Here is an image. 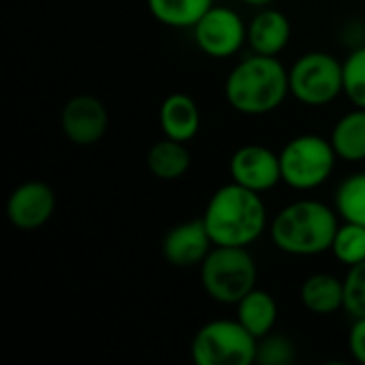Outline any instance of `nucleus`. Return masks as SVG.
Wrapping results in <instances>:
<instances>
[{
  "mask_svg": "<svg viewBox=\"0 0 365 365\" xmlns=\"http://www.w3.org/2000/svg\"><path fill=\"white\" fill-rule=\"evenodd\" d=\"M203 222L214 246L248 248L267 229V210L261 192L231 182L210 197Z\"/></svg>",
  "mask_w": 365,
  "mask_h": 365,
  "instance_id": "nucleus-1",
  "label": "nucleus"
},
{
  "mask_svg": "<svg viewBox=\"0 0 365 365\" xmlns=\"http://www.w3.org/2000/svg\"><path fill=\"white\" fill-rule=\"evenodd\" d=\"M291 94L289 71L276 56L255 53L237 62L225 81L227 103L244 115H267Z\"/></svg>",
  "mask_w": 365,
  "mask_h": 365,
  "instance_id": "nucleus-2",
  "label": "nucleus"
},
{
  "mask_svg": "<svg viewBox=\"0 0 365 365\" xmlns=\"http://www.w3.org/2000/svg\"><path fill=\"white\" fill-rule=\"evenodd\" d=\"M338 227L336 210L314 199H302L276 214L269 233L278 250L293 257H314L331 250Z\"/></svg>",
  "mask_w": 365,
  "mask_h": 365,
  "instance_id": "nucleus-3",
  "label": "nucleus"
},
{
  "mask_svg": "<svg viewBox=\"0 0 365 365\" xmlns=\"http://www.w3.org/2000/svg\"><path fill=\"white\" fill-rule=\"evenodd\" d=\"M205 293L225 306H237L257 287V263L244 246H214L199 265Z\"/></svg>",
  "mask_w": 365,
  "mask_h": 365,
  "instance_id": "nucleus-4",
  "label": "nucleus"
},
{
  "mask_svg": "<svg viewBox=\"0 0 365 365\" xmlns=\"http://www.w3.org/2000/svg\"><path fill=\"white\" fill-rule=\"evenodd\" d=\"M336 158L331 139L321 135L293 137L280 152L282 182L295 190H314L331 178Z\"/></svg>",
  "mask_w": 365,
  "mask_h": 365,
  "instance_id": "nucleus-5",
  "label": "nucleus"
},
{
  "mask_svg": "<svg viewBox=\"0 0 365 365\" xmlns=\"http://www.w3.org/2000/svg\"><path fill=\"white\" fill-rule=\"evenodd\" d=\"M259 340L235 321L205 323L192 338L190 355L197 365H250L257 361Z\"/></svg>",
  "mask_w": 365,
  "mask_h": 365,
  "instance_id": "nucleus-6",
  "label": "nucleus"
},
{
  "mask_svg": "<svg viewBox=\"0 0 365 365\" xmlns=\"http://www.w3.org/2000/svg\"><path fill=\"white\" fill-rule=\"evenodd\" d=\"M291 94L310 107H323L344 92V62L327 51L299 56L289 71Z\"/></svg>",
  "mask_w": 365,
  "mask_h": 365,
  "instance_id": "nucleus-7",
  "label": "nucleus"
},
{
  "mask_svg": "<svg viewBox=\"0 0 365 365\" xmlns=\"http://www.w3.org/2000/svg\"><path fill=\"white\" fill-rule=\"evenodd\" d=\"M197 47L212 58H231L248 43V26L227 6H212L192 28Z\"/></svg>",
  "mask_w": 365,
  "mask_h": 365,
  "instance_id": "nucleus-8",
  "label": "nucleus"
},
{
  "mask_svg": "<svg viewBox=\"0 0 365 365\" xmlns=\"http://www.w3.org/2000/svg\"><path fill=\"white\" fill-rule=\"evenodd\" d=\"M229 173L231 182L255 192H267L282 182L280 154L261 143L242 145L231 156Z\"/></svg>",
  "mask_w": 365,
  "mask_h": 365,
  "instance_id": "nucleus-9",
  "label": "nucleus"
},
{
  "mask_svg": "<svg viewBox=\"0 0 365 365\" xmlns=\"http://www.w3.org/2000/svg\"><path fill=\"white\" fill-rule=\"evenodd\" d=\"M60 126L64 137L75 145L98 143L109 126V113L103 101L92 94H77L66 101L60 113Z\"/></svg>",
  "mask_w": 365,
  "mask_h": 365,
  "instance_id": "nucleus-10",
  "label": "nucleus"
},
{
  "mask_svg": "<svg viewBox=\"0 0 365 365\" xmlns=\"http://www.w3.org/2000/svg\"><path fill=\"white\" fill-rule=\"evenodd\" d=\"M56 210V192L49 184L30 180L19 184L6 201V218L19 231H36L49 222Z\"/></svg>",
  "mask_w": 365,
  "mask_h": 365,
  "instance_id": "nucleus-11",
  "label": "nucleus"
},
{
  "mask_svg": "<svg viewBox=\"0 0 365 365\" xmlns=\"http://www.w3.org/2000/svg\"><path fill=\"white\" fill-rule=\"evenodd\" d=\"M214 242L203 218L175 225L163 240V257L173 267H197L212 252Z\"/></svg>",
  "mask_w": 365,
  "mask_h": 365,
  "instance_id": "nucleus-12",
  "label": "nucleus"
},
{
  "mask_svg": "<svg viewBox=\"0 0 365 365\" xmlns=\"http://www.w3.org/2000/svg\"><path fill=\"white\" fill-rule=\"evenodd\" d=\"M291 38V21L282 11L263 9L248 24V45L255 53L278 56Z\"/></svg>",
  "mask_w": 365,
  "mask_h": 365,
  "instance_id": "nucleus-13",
  "label": "nucleus"
},
{
  "mask_svg": "<svg viewBox=\"0 0 365 365\" xmlns=\"http://www.w3.org/2000/svg\"><path fill=\"white\" fill-rule=\"evenodd\" d=\"M158 120H160V128L165 137L184 141V143H188L199 133V126H201L199 107L184 92H173L163 101Z\"/></svg>",
  "mask_w": 365,
  "mask_h": 365,
  "instance_id": "nucleus-14",
  "label": "nucleus"
},
{
  "mask_svg": "<svg viewBox=\"0 0 365 365\" xmlns=\"http://www.w3.org/2000/svg\"><path fill=\"white\" fill-rule=\"evenodd\" d=\"M299 299L312 314H336L340 308H344V280L336 278L334 274H314L304 280Z\"/></svg>",
  "mask_w": 365,
  "mask_h": 365,
  "instance_id": "nucleus-15",
  "label": "nucleus"
},
{
  "mask_svg": "<svg viewBox=\"0 0 365 365\" xmlns=\"http://www.w3.org/2000/svg\"><path fill=\"white\" fill-rule=\"evenodd\" d=\"M237 321L257 338L261 340L263 336L272 334L278 321V304L276 299L263 291V289H252L240 304H237Z\"/></svg>",
  "mask_w": 365,
  "mask_h": 365,
  "instance_id": "nucleus-16",
  "label": "nucleus"
},
{
  "mask_svg": "<svg viewBox=\"0 0 365 365\" xmlns=\"http://www.w3.org/2000/svg\"><path fill=\"white\" fill-rule=\"evenodd\" d=\"M190 163H192V156L186 143L169 139V137L156 141L148 152V169L154 178L163 182L180 180L190 169Z\"/></svg>",
  "mask_w": 365,
  "mask_h": 365,
  "instance_id": "nucleus-17",
  "label": "nucleus"
},
{
  "mask_svg": "<svg viewBox=\"0 0 365 365\" xmlns=\"http://www.w3.org/2000/svg\"><path fill=\"white\" fill-rule=\"evenodd\" d=\"M331 145L346 163L365 160V109L357 107L342 115L331 130Z\"/></svg>",
  "mask_w": 365,
  "mask_h": 365,
  "instance_id": "nucleus-18",
  "label": "nucleus"
},
{
  "mask_svg": "<svg viewBox=\"0 0 365 365\" xmlns=\"http://www.w3.org/2000/svg\"><path fill=\"white\" fill-rule=\"evenodd\" d=\"M214 6V0H148V9L169 28H195V24Z\"/></svg>",
  "mask_w": 365,
  "mask_h": 365,
  "instance_id": "nucleus-19",
  "label": "nucleus"
},
{
  "mask_svg": "<svg viewBox=\"0 0 365 365\" xmlns=\"http://www.w3.org/2000/svg\"><path fill=\"white\" fill-rule=\"evenodd\" d=\"M336 212L346 222L365 225V171L349 175L338 186Z\"/></svg>",
  "mask_w": 365,
  "mask_h": 365,
  "instance_id": "nucleus-20",
  "label": "nucleus"
},
{
  "mask_svg": "<svg viewBox=\"0 0 365 365\" xmlns=\"http://www.w3.org/2000/svg\"><path fill=\"white\" fill-rule=\"evenodd\" d=\"M331 252L346 267L365 261V225L344 220L334 235Z\"/></svg>",
  "mask_w": 365,
  "mask_h": 365,
  "instance_id": "nucleus-21",
  "label": "nucleus"
},
{
  "mask_svg": "<svg viewBox=\"0 0 365 365\" xmlns=\"http://www.w3.org/2000/svg\"><path fill=\"white\" fill-rule=\"evenodd\" d=\"M344 94L355 107L365 109V45L344 60Z\"/></svg>",
  "mask_w": 365,
  "mask_h": 365,
  "instance_id": "nucleus-22",
  "label": "nucleus"
},
{
  "mask_svg": "<svg viewBox=\"0 0 365 365\" xmlns=\"http://www.w3.org/2000/svg\"><path fill=\"white\" fill-rule=\"evenodd\" d=\"M257 361L261 365H289L295 361V344L278 334H267L257 344Z\"/></svg>",
  "mask_w": 365,
  "mask_h": 365,
  "instance_id": "nucleus-23",
  "label": "nucleus"
},
{
  "mask_svg": "<svg viewBox=\"0 0 365 365\" xmlns=\"http://www.w3.org/2000/svg\"><path fill=\"white\" fill-rule=\"evenodd\" d=\"M344 310L353 319L365 317V261L349 267L344 278Z\"/></svg>",
  "mask_w": 365,
  "mask_h": 365,
  "instance_id": "nucleus-24",
  "label": "nucleus"
},
{
  "mask_svg": "<svg viewBox=\"0 0 365 365\" xmlns=\"http://www.w3.org/2000/svg\"><path fill=\"white\" fill-rule=\"evenodd\" d=\"M349 351L357 364L365 365V317L355 319L351 334H349Z\"/></svg>",
  "mask_w": 365,
  "mask_h": 365,
  "instance_id": "nucleus-25",
  "label": "nucleus"
},
{
  "mask_svg": "<svg viewBox=\"0 0 365 365\" xmlns=\"http://www.w3.org/2000/svg\"><path fill=\"white\" fill-rule=\"evenodd\" d=\"M246 4H250V6H267V4H272L274 0H244Z\"/></svg>",
  "mask_w": 365,
  "mask_h": 365,
  "instance_id": "nucleus-26",
  "label": "nucleus"
}]
</instances>
